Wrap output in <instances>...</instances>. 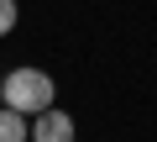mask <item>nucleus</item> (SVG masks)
Segmentation results:
<instances>
[{
  "instance_id": "f257e3e1",
  "label": "nucleus",
  "mask_w": 157,
  "mask_h": 142,
  "mask_svg": "<svg viewBox=\"0 0 157 142\" xmlns=\"http://www.w3.org/2000/svg\"><path fill=\"white\" fill-rule=\"evenodd\" d=\"M0 105H11V111H21V116H42V111L58 105V84H52L47 68L21 63V68L6 74V100H0Z\"/></svg>"
},
{
  "instance_id": "f03ea898",
  "label": "nucleus",
  "mask_w": 157,
  "mask_h": 142,
  "mask_svg": "<svg viewBox=\"0 0 157 142\" xmlns=\"http://www.w3.org/2000/svg\"><path fill=\"white\" fill-rule=\"evenodd\" d=\"M32 142H73V116L58 111V105L32 116Z\"/></svg>"
},
{
  "instance_id": "7ed1b4c3",
  "label": "nucleus",
  "mask_w": 157,
  "mask_h": 142,
  "mask_svg": "<svg viewBox=\"0 0 157 142\" xmlns=\"http://www.w3.org/2000/svg\"><path fill=\"white\" fill-rule=\"evenodd\" d=\"M0 142H32V116L0 105Z\"/></svg>"
},
{
  "instance_id": "20e7f679",
  "label": "nucleus",
  "mask_w": 157,
  "mask_h": 142,
  "mask_svg": "<svg viewBox=\"0 0 157 142\" xmlns=\"http://www.w3.org/2000/svg\"><path fill=\"white\" fill-rule=\"evenodd\" d=\"M16 32V0H0V37Z\"/></svg>"
},
{
  "instance_id": "39448f33",
  "label": "nucleus",
  "mask_w": 157,
  "mask_h": 142,
  "mask_svg": "<svg viewBox=\"0 0 157 142\" xmlns=\"http://www.w3.org/2000/svg\"><path fill=\"white\" fill-rule=\"evenodd\" d=\"M0 100H6V74H0Z\"/></svg>"
}]
</instances>
